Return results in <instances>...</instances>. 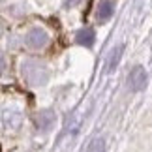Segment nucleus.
I'll use <instances>...</instances> for the list:
<instances>
[{
    "label": "nucleus",
    "instance_id": "obj_10",
    "mask_svg": "<svg viewBox=\"0 0 152 152\" xmlns=\"http://www.w3.org/2000/svg\"><path fill=\"white\" fill-rule=\"evenodd\" d=\"M4 68H6V56H4V53L0 51V72H2Z\"/></svg>",
    "mask_w": 152,
    "mask_h": 152
},
{
    "label": "nucleus",
    "instance_id": "obj_9",
    "mask_svg": "<svg viewBox=\"0 0 152 152\" xmlns=\"http://www.w3.org/2000/svg\"><path fill=\"white\" fill-rule=\"evenodd\" d=\"M85 152H105V141H103L102 137L92 139V141L88 143V147H86Z\"/></svg>",
    "mask_w": 152,
    "mask_h": 152
},
{
    "label": "nucleus",
    "instance_id": "obj_7",
    "mask_svg": "<svg viewBox=\"0 0 152 152\" xmlns=\"http://www.w3.org/2000/svg\"><path fill=\"white\" fill-rule=\"evenodd\" d=\"M2 124H4L6 130H15V128H19L21 113H17V111H6L2 115Z\"/></svg>",
    "mask_w": 152,
    "mask_h": 152
},
{
    "label": "nucleus",
    "instance_id": "obj_2",
    "mask_svg": "<svg viewBox=\"0 0 152 152\" xmlns=\"http://www.w3.org/2000/svg\"><path fill=\"white\" fill-rule=\"evenodd\" d=\"M25 42H26V45L30 49H43L45 45L49 43V34L45 32L43 28L34 26V28H30V30L26 32Z\"/></svg>",
    "mask_w": 152,
    "mask_h": 152
},
{
    "label": "nucleus",
    "instance_id": "obj_11",
    "mask_svg": "<svg viewBox=\"0 0 152 152\" xmlns=\"http://www.w3.org/2000/svg\"><path fill=\"white\" fill-rule=\"evenodd\" d=\"M66 2V6H75V4H79L81 0H64Z\"/></svg>",
    "mask_w": 152,
    "mask_h": 152
},
{
    "label": "nucleus",
    "instance_id": "obj_4",
    "mask_svg": "<svg viewBox=\"0 0 152 152\" xmlns=\"http://www.w3.org/2000/svg\"><path fill=\"white\" fill-rule=\"evenodd\" d=\"M55 122V113L53 111H39V113L34 116V124H36L38 130H49Z\"/></svg>",
    "mask_w": 152,
    "mask_h": 152
},
{
    "label": "nucleus",
    "instance_id": "obj_8",
    "mask_svg": "<svg viewBox=\"0 0 152 152\" xmlns=\"http://www.w3.org/2000/svg\"><path fill=\"white\" fill-rule=\"evenodd\" d=\"M122 45H116V47L111 51V55H109V60H107V72H113V69L118 66V62H120V56H122Z\"/></svg>",
    "mask_w": 152,
    "mask_h": 152
},
{
    "label": "nucleus",
    "instance_id": "obj_12",
    "mask_svg": "<svg viewBox=\"0 0 152 152\" xmlns=\"http://www.w3.org/2000/svg\"><path fill=\"white\" fill-rule=\"evenodd\" d=\"M2 34H4V25L0 23V36H2Z\"/></svg>",
    "mask_w": 152,
    "mask_h": 152
},
{
    "label": "nucleus",
    "instance_id": "obj_3",
    "mask_svg": "<svg viewBox=\"0 0 152 152\" xmlns=\"http://www.w3.org/2000/svg\"><path fill=\"white\" fill-rule=\"evenodd\" d=\"M128 86H130L133 92H139L147 86V72H145L143 66L132 68L130 75H128Z\"/></svg>",
    "mask_w": 152,
    "mask_h": 152
},
{
    "label": "nucleus",
    "instance_id": "obj_1",
    "mask_svg": "<svg viewBox=\"0 0 152 152\" xmlns=\"http://www.w3.org/2000/svg\"><path fill=\"white\" fill-rule=\"evenodd\" d=\"M21 73H23V79H25L28 85H36V86L45 85L47 79H49L47 68L38 60H25L23 66H21Z\"/></svg>",
    "mask_w": 152,
    "mask_h": 152
},
{
    "label": "nucleus",
    "instance_id": "obj_5",
    "mask_svg": "<svg viewBox=\"0 0 152 152\" xmlns=\"http://www.w3.org/2000/svg\"><path fill=\"white\" fill-rule=\"evenodd\" d=\"M113 11H115V4L111 0H102L100 6H98V11H96V19L100 23H105V21L111 19Z\"/></svg>",
    "mask_w": 152,
    "mask_h": 152
},
{
    "label": "nucleus",
    "instance_id": "obj_6",
    "mask_svg": "<svg viewBox=\"0 0 152 152\" xmlns=\"http://www.w3.org/2000/svg\"><path fill=\"white\" fill-rule=\"evenodd\" d=\"M75 42L79 45H83V47H92L96 42V32L92 28H83V30H79L75 34Z\"/></svg>",
    "mask_w": 152,
    "mask_h": 152
}]
</instances>
